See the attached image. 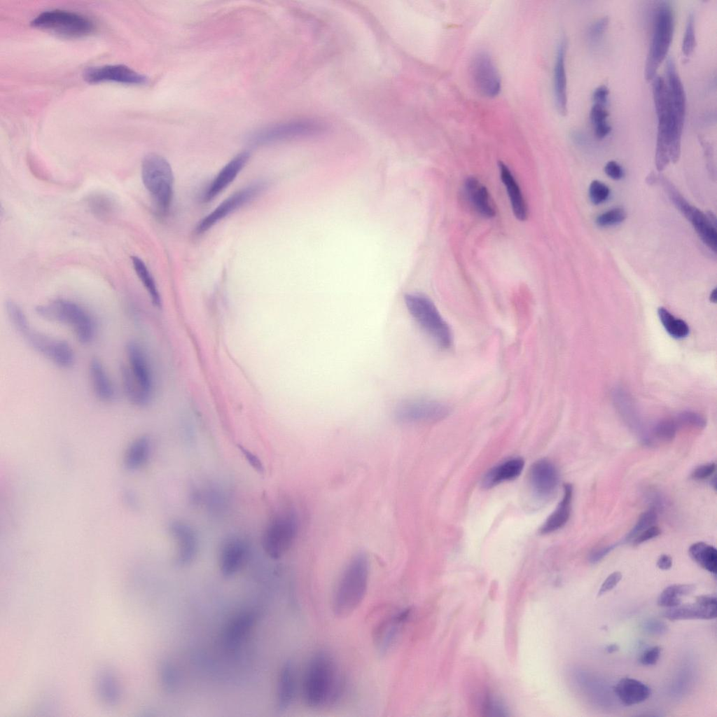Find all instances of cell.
<instances>
[{"label": "cell", "mask_w": 717, "mask_h": 717, "mask_svg": "<svg viewBox=\"0 0 717 717\" xmlns=\"http://www.w3.org/2000/svg\"><path fill=\"white\" fill-rule=\"evenodd\" d=\"M567 41L563 36L557 48L553 71V91L555 106L562 116L567 112V78L566 71V53Z\"/></svg>", "instance_id": "24"}, {"label": "cell", "mask_w": 717, "mask_h": 717, "mask_svg": "<svg viewBox=\"0 0 717 717\" xmlns=\"http://www.w3.org/2000/svg\"><path fill=\"white\" fill-rule=\"evenodd\" d=\"M31 25L70 38L89 35L95 29L93 22L88 18L74 12L57 9L39 14L31 22Z\"/></svg>", "instance_id": "11"}, {"label": "cell", "mask_w": 717, "mask_h": 717, "mask_svg": "<svg viewBox=\"0 0 717 717\" xmlns=\"http://www.w3.org/2000/svg\"><path fill=\"white\" fill-rule=\"evenodd\" d=\"M653 80V97L657 120L655 161L657 170L662 171L671 162V120L665 80L660 76H655Z\"/></svg>", "instance_id": "10"}, {"label": "cell", "mask_w": 717, "mask_h": 717, "mask_svg": "<svg viewBox=\"0 0 717 717\" xmlns=\"http://www.w3.org/2000/svg\"><path fill=\"white\" fill-rule=\"evenodd\" d=\"M464 191L468 200L478 214L485 218L495 216V209L489 192L476 178L470 176L466 179Z\"/></svg>", "instance_id": "29"}, {"label": "cell", "mask_w": 717, "mask_h": 717, "mask_svg": "<svg viewBox=\"0 0 717 717\" xmlns=\"http://www.w3.org/2000/svg\"><path fill=\"white\" fill-rule=\"evenodd\" d=\"M90 83L114 81L125 84L139 85L147 82V78L130 67L123 65H106L89 68L83 74Z\"/></svg>", "instance_id": "23"}, {"label": "cell", "mask_w": 717, "mask_h": 717, "mask_svg": "<svg viewBox=\"0 0 717 717\" xmlns=\"http://www.w3.org/2000/svg\"><path fill=\"white\" fill-rule=\"evenodd\" d=\"M660 534V529L657 526H651L650 527L643 531L639 534L634 540V545H639L648 540L653 539Z\"/></svg>", "instance_id": "54"}, {"label": "cell", "mask_w": 717, "mask_h": 717, "mask_svg": "<svg viewBox=\"0 0 717 717\" xmlns=\"http://www.w3.org/2000/svg\"><path fill=\"white\" fill-rule=\"evenodd\" d=\"M572 496V485L565 484L563 497L556 509L540 528L541 534H548L554 532L566 524L570 517Z\"/></svg>", "instance_id": "32"}, {"label": "cell", "mask_w": 717, "mask_h": 717, "mask_svg": "<svg viewBox=\"0 0 717 717\" xmlns=\"http://www.w3.org/2000/svg\"><path fill=\"white\" fill-rule=\"evenodd\" d=\"M370 573L368 556L358 552L344 569L333 597V610L339 618L351 615L362 603L367 592Z\"/></svg>", "instance_id": "3"}, {"label": "cell", "mask_w": 717, "mask_h": 717, "mask_svg": "<svg viewBox=\"0 0 717 717\" xmlns=\"http://www.w3.org/2000/svg\"><path fill=\"white\" fill-rule=\"evenodd\" d=\"M716 597L711 595H699L695 597V602L679 604L668 608L664 615L669 620L702 619L711 620L716 617Z\"/></svg>", "instance_id": "20"}, {"label": "cell", "mask_w": 717, "mask_h": 717, "mask_svg": "<svg viewBox=\"0 0 717 717\" xmlns=\"http://www.w3.org/2000/svg\"><path fill=\"white\" fill-rule=\"evenodd\" d=\"M657 521V513L654 508L649 509L643 513L639 517L634 527L628 533L626 540L633 541L639 534L646 529L653 526Z\"/></svg>", "instance_id": "42"}, {"label": "cell", "mask_w": 717, "mask_h": 717, "mask_svg": "<svg viewBox=\"0 0 717 717\" xmlns=\"http://www.w3.org/2000/svg\"><path fill=\"white\" fill-rule=\"evenodd\" d=\"M691 558L702 568L713 574L717 573V550L704 542L692 544L689 548Z\"/></svg>", "instance_id": "36"}, {"label": "cell", "mask_w": 717, "mask_h": 717, "mask_svg": "<svg viewBox=\"0 0 717 717\" xmlns=\"http://www.w3.org/2000/svg\"><path fill=\"white\" fill-rule=\"evenodd\" d=\"M406 307L420 328L443 349L453 344V334L433 301L421 293L405 295Z\"/></svg>", "instance_id": "5"}, {"label": "cell", "mask_w": 717, "mask_h": 717, "mask_svg": "<svg viewBox=\"0 0 717 717\" xmlns=\"http://www.w3.org/2000/svg\"><path fill=\"white\" fill-rule=\"evenodd\" d=\"M126 365L120 369L123 393L127 400L137 407L146 406L151 401L154 381L151 365L144 348L136 341L125 346Z\"/></svg>", "instance_id": "2"}, {"label": "cell", "mask_w": 717, "mask_h": 717, "mask_svg": "<svg viewBox=\"0 0 717 717\" xmlns=\"http://www.w3.org/2000/svg\"><path fill=\"white\" fill-rule=\"evenodd\" d=\"M524 461L520 457L509 459L492 468L484 476L482 486L491 489L501 483L517 478L522 473Z\"/></svg>", "instance_id": "28"}, {"label": "cell", "mask_w": 717, "mask_h": 717, "mask_svg": "<svg viewBox=\"0 0 717 717\" xmlns=\"http://www.w3.org/2000/svg\"><path fill=\"white\" fill-rule=\"evenodd\" d=\"M667 187L673 202L684 216L691 222L702 241L716 252L717 232L712 220L699 209L688 204L671 184L668 183Z\"/></svg>", "instance_id": "15"}, {"label": "cell", "mask_w": 717, "mask_h": 717, "mask_svg": "<svg viewBox=\"0 0 717 717\" xmlns=\"http://www.w3.org/2000/svg\"><path fill=\"white\" fill-rule=\"evenodd\" d=\"M162 683L164 688L169 692H174L178 684V674L172 663L166 662L160 669Z\"/></svg>", "instance_id": "45"}, {"label": "cell", "mask_w": 717, "mask_h": 717, "mask_svg": "<svg viewBox=\"0 0 717 717\" xmlns=\"http://www.w3.org/2000/svg\"><path fill=\"white\" fill-rule=\"evenodd\" d=\"M169 531L176 545V564L186 566L192 563L198 550V539L195 530L187 523L175 520L169 524Z\"/></svg>", "instance_id": "21"}, {"label": "cell", "mask_w": 717, "mask_h": 717, "mask_svg": "<svg viewBox=\"0 0 717 717\" xmlns=\"http://www.w3.org/2000/svg\"><path fill=\"white\" fill-rule=\"evenodd\" d=\"M88 373L92 391L97 398L109 403L116 398V388L102 361L95 357L88 366Z\"/></svg>", "instance_id": "27"}, {"label": "cell", "mask_w": 717, "mask_h": 717, "mask_svg": "<svg viewBox=\"0 0 717 717\" xmlns=\"http://www.w3.org/2000/svg\"><path fill=\"white\" fill-rule=\"evenodd\" d=\"M661 648L660 646H654L645 650L641 654L639 662L641 664L645 666H651L655 664L660 655Z\"/></svg>", "instance_id": "49"}, {"label": "cell", "mask_w": 717, "mask_h": 717, "mask_svg": "<svg viewBox=\"0 0 717 717\" xmlns=\"http://www.w3.org/2000/svg\"><path fill=\"white\" fill-rule=\"evenodd\" d=\"M666 86L669 111L671 120L669 146L670 160L675 163L681 153V142L686 111V97L684 88L677 72L675 63L671 57L666 62Z\"/></svg>", "instance_id": "8"}, {"label": "cell", "mask_w": 717, "mask_h": 717, "mask_svg": "<svg viewBox=\"0 0 717 717\" xmlns=\"http://www.w3.org/2000/svg\"><path fill=\"white\" fill-rule=\"evenodd\" d=\"M674 28L673 9L668 1H662L653 15L651 41L644 70L646 80L654 78L660 64L666 58L672 41Z\"/></svg>", "instance_id": "7"}, {"label": "cell", "mask_w": 717, "mask_h": 717, "mask_svg": "<svg viewBox=\"0 0 717 717\" xmlns=\"http://www.w3.org/2000/svg\"><path fill=\"white\" fill-rule=\"evenodd\" d=\"M622 578V573L619 571H614L605 579L601 584L598 593L597 597L606 594V592L613 590L620 582Z\"/></svg>", "instance_id": "50"}, {"label": "cell", "mask_w": 717, "mask_h": 717, "mask_svg": "<svg viewBox=\"0 0 717 717\" xmlns=\"http://www.w3.org/2000/svg\"><path fill=\"white\" fill-rule=\"evenodd\" d=\"M695 586L692 584H673L660 594L657 603L660 606L671 608L681 604V597L692 593Z\"/></svg>", "instance_id": "38"}, {"label": "cell", "mask_w": 717, "mask_h": 717, "mask_svg": "<svg viewBox=\"0 0 717 717\" xmlns=\"http://www.w3.org/2000/svg\"><path fill=\"white\" fill-rule=\"evenodd\" d=\"M608 25V18L602 17L594 21L587 28V41L592 47H597L601 44Z\"/></svg>", "instance_id": "41"}, {"label": "cell", "mask_w": 717, "mask_h": 717, "mask_svg": "<svg viewBox=\"0 0 717 717\" xmlns=\"http://www.w3.org/2000/svg\"><path fill=\"white\" fill-rule=\"evenodd\" d=\"M262 188V185H251L235 193L226 198L210 214L200 221L195 228L196 233L201 234L210 229L220 220H222L235 210L251 200L253 197L258 194Z\"/></svg>", "instance_id": "17"}, {"label": "cell", "mask_w": 717, "mask_h": 717, "mask_svg": "<svg viewBox=\"0 0 717 717\" xmlns=\"http://www.w3.org/2000/svg\"><path fill=\"white\" fill-rule=\"evenodd\" d=\"M469 73L475 89L481 95L492 98L501 88V81L493 58L489 53L480 50L472 57Z\"/></svg>", "instance_id": "13"}, {"label": "cell", "mask_w": 717, "mask_h": 717, "mask_svg": "<svg viewBox=\"0 0 717 717\" xmlns=\"http://www.w3.org/2000/svg\"><path fill=\"white\" fill-rule=\"evenodd\" d=\"M618 649L619 646L617 644H610L606 647V650L609 653H612L617 651Z\"/></svg>", "instance_id": "59"}, {"label": "cell", "mask_w": 717, "mask_h": 717, "mask_svg": "<svg viewBox=\"0 0 717 717\" xmlns=\"http://www.w3.org/2000/svg\"><path fill=\"white\" fill-rule=\"evenodd\" d=\"M35 312L46 321L68 328L82 344H89L96 337L97 327L94 316L74 300L56 298L37 305Z\"/></svg>", "instance_id": "4"}, {"label": "cell", "mask_w": 717, "mask_h": 717, "mask_svg": "<svg viewBox=\"0 0 717 717\" xmlns=\"http://www.w3.org/2000/svg\"><path fill=\"white\" fill-rule=\"evenodd\" d=\"M249 158V153L244 151L237 155L226 164L208 187L203 197L204 201H211L231 183L245 166Z\"/></svg>", "instance_id": "26"}, {"label": "cell", "mask_w": 717, "mask_h": 717, "mask_svg": "<svg viewBox=\"0 0 717 717\" xmlns=\"http://www.w3.org/2000/svg\"><path fill=\"white\" fill-rule=\"evenodd\" d=\"M239 449L254 470L260 473L264 472V466L258 457L243 446L239 445Z\"/></svg>", "instance_id": "51"}, {"label": "cell", "mask_w": 717, "mask_h": 717, "mask_svg": "<svg viewBox=\"0 0 717 717\" xmlns=\"http://www.w3.org/2000/svg\"><path fill=\"white\" fill-rule=\"evenodd\" d=\"M450 408L443 403L427 399L404 401L397 405L395 419L402 423L433 422L445 418Z\"/></svg>", "instance_id": "14"}, {"label": "cell", "mask_w": 717, "mask_h": 717, "mask_svg": "<svg viewBox=\"0 0 717 717\" xmlns=\"http://www.w3.org/2000/svg\"><path fill=\"white\" fill-rule=\"evenodd\" d=\"M615 546L614 545L601 548L592 552L590 556L591 563H597L606 556Z\"/></svg>", "instance_id": "57"}, {"label": "cell", "mask_w": 717, "mask_h": 717, "mask_svg": "<svg viewBox=\"0 0 717 717\" xmlns=\"http://www.w3.org/2000/svg\"><path fill=\"white\" fill-rule=\"evenodd\" d=\"M498 166L514 215L518 220L524 221L527 217V207L521 189L509 167L501 161Z\"/></svg>", "instance_id": "30"}, {"label": "cell", "mask_w": 717, "mask_h": 717, "mask_svg": "<svg viewBox=\"0 0 717 717\" xmlns=\"http://www.w3.org/2000/svg\"><path fill=\"white\" fill-rule=\"evenodd\" d=\"M249 544L239 536H231L223 542L219 552V568L226 578L234 576L244 565L249 554Z\"/></svg>", "instance_id": "22"}, {"label": "cell", "mask_w": 717, "mask_h": 717, "mask_svg": "<svg viewBox=\"0 0 717 717\" xmlns=\"http://www.w3.org/2000/svg\"><path fill=\"white\" fill-rule=\"evenodd\" d=\"M620 701L626 706H632L646 701L651 694L650 688L643 682L632 678H622L613 688Z\"/></svg>", "instance_id": "31"}, {"label": "cell", "mask_w": 717, "mask_h": 717, "mask_svg": "<svg viewBox=\"0 0 717 717\" xmlns=\"http://www.w3.org/2000/svg\"><path fill=\"white\" fill-rule=\"evenodd\" d=\"M85 202L90 213L101 220H109L118 210L116 201L109 195L95 193L89 195Z\"/></svg>", "instance_id": "35"}, {"label": "cell", "mask_w": 717, "mask_h": 717, "mask_svg": "<svg viewBox=\"0 0 717 717\" xmlns=\"http://www.w3.org/2000/svg\"><path fill=\"white\" fill-rule=\"evenodd\" d=\"M716 470V464L709 463L697 467L691 473V478L695 480H704L710 477Z\"/></svg>", "instance_id": "52"}, {"label": "cell", "mask_w": 717, "mask_h": 717, "mask_svg": "<svg viewBox=\"0 0 717 717\" xmlns=\"http://www.w3.org/2000/svg\"><path fill=\"white\" fill-rule=\"evenodd\" d=\"M716 288H714L710 294V300L712 302H716L717 299Z\"/></svg>", "instance_id": "60"}, {"label": "cell", "mask_w": 717, "mask_h": 717, "mask_svg": "<svg viewBox=\"0 0 717 717\" xmlns=\"http://www.w3.org/2000/svg\"><path fill=\"white\" fill-rule=\"evenodd\" d=\"M657 566L660 569L668 570L672 566V559L668 555H662L657 561Z\"/></svg>", "instance_id": "58"}, {"label": "cell", "mask_w": 717, "mask_h": 717, "mask_svg": "<svg viewBox=\"0 0 717 717\" xmlns=\"http://www.w3.org/2000/svg\"><path fill=\"white\" fill-rule=\"evenodd\" d=\"M323 126L312 120L288 121L264 129L254 139L258 142H268L295 137L312 136L319 133Z\"/></svg>", "instance_id": "16"}, {"label": "cell", "mask_w": 717, "mask_h": 717, "mask_svg": "<svg viewBox=\"0 0 717 717\" xmlns=\"http://www.w3.org/2000/svg\"><path fill=\"white\" fill-rule=\"evenodd\" d=\"M625 218V210L620 207H615L599 215L596 218V223L601 227H608L620 223Z\"/></svg>", "instance_id": "44"}, {"label": "cell", "mask_w": 717, "mask_h": 717, "mask_svg": "<svg viewBox=\"0 0 717 717\" xmlns=\"http://www.w3.org/2000/svg\"><path fill=\"white\" fill-rule=\"evenodd\" d=\"M608 115L605 105L593 103L590 118L595 136L598 139H604L611 130V127L608 121Z\"/></svg>", "instance_id": "40"}, {"label": "cell", "mask_w": 717, "mask_h": 717, "mask_svg": "<svg viewBox=\"0 0 717 717\" xmlns=\"http://www.w3.org/2000/svg\"><path fill=\"white\" fill-rule=\"evenodd\" d=\"M676 422L678 424L690 425L698 428L706 426V419L696 412L685 411L678 415Z\"/></svg>", "instance_id": "48"}, {"label": "cell", "mask_w": 717, "mask_h": 717, "mask_svg": "<svg viewBox=\"0 0 717 717\" xmlns=\"http://www.w3.org/2000/svg\"><path fill=\"white\" fill-rule=\"evenodd\" d=\"M131 259L135 273L146 290L153 305L156 307H160L162 305L161 297L155 281L147 266L137 256H133L131 257Z\"/></svg>", "instance_id": "37"}, {"label": "cell", "mask_w": 717, "mask_h": 717, "mask_svg": "<svg viewBox=\"0 0 717 717\" xmlns=\"http://www.w3.org/2000/svg\"><path fill=\"white\" fill-rule=\"evenodd\" d=\"M298 531V520L294 512L289 510L277 515L263 533V550L271 558H280L292 546Z\"/></svg>", "instance_id": "12"}, {"label": "cell", "mask_w": 717, "mask_h": 717, "mask_svg": "<svg viewBox=\"0 0 717 717\" xmlns=\"http://www.w3.org/2000/svg\"><path fill=\"white\" fill-rule=\"evenodd\" d=\"M151 450V443L147 436H140L134 440L125 454L126 468L134 471L142 467L148 460Z\"/></svg>", "instance_id": "34"}, {"label": "cell", "mask_w": 717, "mask_h": 717, "mask_svg": "<svg viewBox=\"0 0 717 717\" xmlns=\"http://www.w3.org/2000/svg\"><path fill=\"white\" fill-rule=\"evenodd\" d=\"M343 688L340 668L327 650L314 653L308 662L302 681V696L306 705L321 708L340 697Z\"/></svg>", "instance_id": "1"}, {"label": "cell", "mask_w": 717, "mask_h": 717, "mask_svg": "<svg viewBox=\"0 0 717 717\" xmlns=\"http://www.w3.org/2000/svg\"><path fill=\"white\" fill-rule=\"evenodd\" d=\"M657 314L662 326L672 337L681 339L688 335L690 329L685 321L675 317L662 307L658 308Z\"/></svg>", "instance_id": "39"}, {"label": "cell", "mask_w": 717, "mask_h": 717, "mask_svg": "<svg viewBox=\"0 0 717 717\" xmlns=\"http://www.w3.org/2000/svg\"><path fill=\"white\" fill-rule=\"evenodd\" d=\"M604 172L607 176L615 180L620 179L624 175L622 167L617 162L613 160L606 164Z\"/></svg>", "instance_id": "55"}, {"label": "cell", "mask_w": 717, "mask_h": 717, "mask_svg": "<svg viewBox=\"0 0 717 717\" xmlns=\"http://www.w3.org/2000/svg\"><path fill=\"white\" fill-rule=\"evenodd\" d=\"M677 426L678 424L676 420H662L654 427V433L660 439L671 440L675 437Z\"/></svg>", "instance_id": "46"}, {"label": "cell", "mask_w": 717, "mask_h": 717, "mask_svg": "<svg viewBox=\"0 0 717 717\" xmlns=\"http://www.w3.org/2000/svg\"><path fill=\"white\" fill-rule=\"evenodd\" d=\"M14 329L34 351L54 366L67 369L75 363L76 354L69 342L33 328L29 319Z\"/></svg>", "instance_id": "9"}, {"label": "cell", "mask_w": 717, "mask_h": 717, "mask_svg": "<svg viewBox=\"0 0 717 717\" xmlns=\"http://www.w3.org/2000/svg\"><path fill=\"white\" fill-rule=\"evenodd\" d=\"M411 612L410 608L402 609L387 617L376 626L373 641L380 655L387 654L395 644Z\"/></svg>", "instance_id": "18"}, {"label": "cell", "mask_w": 717, "mask_h": 717, "mask_svg": "<svg viewBox=\"0 0 717 717\" xmlns=\"http://www.w3.org/2000/svg\"><path fill=\"white\" fill-rule=\"evenodd\" d=\"M256 620L255 614L249 611L241 612L235 615L224 629L222 636L223 646L231 651L237 649L253 628Z\"/></svg>", "instance_id": "25"}, {"label": "cell", "mask_w": 717, "mask_h": 717, "mask_svg": "<svg viewBox=\"0 0 717 717\" xmlns=\"http://www.w3.org/2000/svg\"><path fill=\"white\" fill-rule=\"evenodd\" d=\"M644 629L652 634H662L667 632V626L665 623L657 620H648L643 623Z\"/></svg>", "instance_id": "53"}, {"label": "cell", "mask_w": 717, "mask_h": 717, "mask_svg": "<svg viewBox=\"0 0 717 717\" xmlns=\"http://www.w3.org/2000/svg\"><path fill=\"white\" fill-rule=\"evenodd\" d=\"M608 95L609 90L607 86L604 85L598 86L595 88L592 94L593 103L606 106L608 102Z\"/></svg>", "instance_id": "56"}, {"label": "cell", "mask_w": 717, "mask_h": 717, "mask_svg": "<svg viewBox=\"0 0 717 717\" xmlns=\"http://www.w3.org/2000/svg\"><path fill=\"white\" fill-rule=\"evenodd\" d=\"M529 483L534 495L541 500L550 499L559 485V473L550 461L542 459L534 462L529 470Z\"/></svg>", "instance_id": "19"}, {"label": "cell", "mask_w": 717, "mask_h": 717, "mask_svg": "<svg viewBox=\"0 0 717 717\" xmlns=\"http://www.w3.org/2000/svg\"><path fill=\"white\" fill-rule=\"evenodd\" d=\"M295 692L294 668L291 662H286L281 669L278 681L277 706L280 710H285L291 705Z\"/></svg>", "instance_id": "33"}, {"label": "cell", "mask_w": 717, "mask_h": 717, "mask_svg": "<svg viewBox=\"0 0 717 717\" xmlns=\"http://www.w3.org/2000/svg\"><path fill=\"white\" fill-rule=\"evenodd\" d=\"M141 179L157 209L166 214L173 198L174 175L169 163L158 154L146 155L141 164Z\"/></svg>", "instance_id": "6"}, {"label": "cell", "mask_w": 717, "mask_h": 717, "mask_svg": "<svg viewBox=\"0 0 717 717\" xmlns=\"http://www.w3.org/2000/svg\"><path fill=\"white\" fill-rule=\"evenodd\" d=\"M610 195L608 187L604 183L594 180L589 187V197L594 204H599L607 200Z\"/></svg>", "instance_id": "47"}, {"label": "cell", "mask_w": 717, "mask_h": 717, "mask_svg": "<svg viewBox=\"0 0 717 717\" xmlns=\"http://www.w3.org/2000/svg\"><path fill=\"white\" fill-rule=\"evenodd\" d=\"M696 46L695 18L692 13H690L687 21L684 36L682 41L681 50L685 56H689L694 50Z\"/></svg>", "instance_id": "43"}]
</instances>
